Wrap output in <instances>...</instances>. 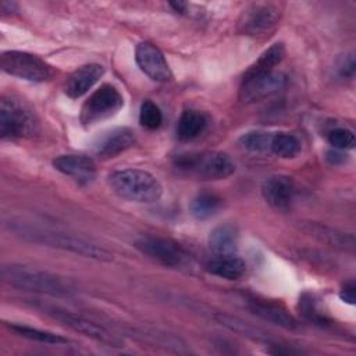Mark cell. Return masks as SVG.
I'll return each instance as SVG.
<instances>
[{"instance_id":"obj_1","label":"cell","mask_w":356,"mask_h":356,"mask_svg":"<svg viewBox=\"0 0 356 356\" xmlns=\"http://www.w3.org/2000/svg\"><path fill=\"white\" fill-rule=\"evenodd\" d=\"M8 229L19 236L24 241L28 242H35L40 245H46L50 248H56L64 252L75 253L88 259L99 260V261H111L113 260V253H110L107 249L89 242L86 239L68 235L65 232L49 229V228H42L36 225H31L22 221H8L7 222Z\"/></svg>"},{"instance_id":"obj_2","label":"cell","mask_w":356,"mask_h":356,"mask_svg":"<svg viewBox=\"0 0 356 356\" xmlns=\"http://www.w3.org/2000/svg\"><path fill=\"white\" fill-rule=\"evenodd\" d=\"M0 274L3 282L21 291H29L57 298H70L75 293L74 285L67 278L31 266L14 263L6 264L1 267Z\"/></svg>"},{"instance_id":"obj_3","label":"cell","mask_w":356,"mask_h":356,"mask_svg":"<svg viewBox=\"0 0 356 356\" xmlns=\"http://www.w3.org/2000/svg\"><path fill=\"white\" fill-rule=\"evenodd\" d=\"M110 188L120 197L136 203H153L163 195V186L149 171L124 168L108 175Z\"/></svg>"},{"instance_id":"obj_4","label":"cell","mask_w":356,"mask_h":356,"mask_svg":"<svg viewBox=\"0 0 356 356\" xmlns=\"http://www.w3.org/2000/svg\"><path fill=\"white\" fill-rule=\"evenodd\" d=\"M174 167L184 175L203 181L224 179L234 174L235 163L224 152H189L177 154Z\"/></svg>"},{"instance_id":"obj_5","label":"cell","mask_w":356,"mask_h":356,"mask_svg":"<svg viewBox=\"0 0 356 356\" xmlns=\"http://www.w3.org/2000/svg\"><path fill=\"white\" fill-rule=\"evenodd\" d=\"M38 132V118L33 110L19 97L3 96L0 100L1 139L31 138Z\"/></svg>"},{"instance_id":"obj_6","label":"cell","mask_w":356,"mask_h":356,"mask_svg":"<svg viewBox=\"0 0 356 356\" xmlns=\"http://www.w3.org/2000/svg\"><path fill=\"white\" fill-rule=\"evenodd\" d=\"M0 67L8 75L35 83L46 82L54 75L51 65L43 58L18 50L3 51L0 56Z\"/></svg>"},{"instance_id":"obj_7","label":"cell","mask_w":356,"mask_h":356,"mask_svg":"<svg viewBox=\"0 0 356 356\" xmlns=\"http://www.w3.org/2000/svg\"><path fill=\"white\" fill-rule=\"evenodd\" d=\"M136 249L153 261L168 268H188L189 253L175 241L159 235H145L135 242Z\"/></svg>"},{"instance_id":"obj_8","label":"cell","mask_w":356,"mask_h":356,"mask_svg":"<svg viewBox=\"0 0 356 356\" xmlns=\"http://www.w3.org/2000/svg\"><path fill=\"white\" fill-rule=\"evenodd\" d=\"M124 104L122 95L111 83H103L82 104L81 122L90 127L114 115Z\"/></svg>"},{"instance_id":"obj_9","label":"cell","mask_w":356,"mask_h":356,"mask_svg":"<svg viewBox=\"0 0 356 356\" xmlns=\"http://www.w3.org/2000/svg\"><path fill=\"white\" fill-rule=\"evenodd\" d=\"M281 17V10L273 3H253L248 6L238 21V31L248 36H263L271 32Z\"/></svg>"},{"instance_id":"obj_10","label":"cell","mask_w":356,"mask_h":356,"mask_svg":"<svg viewBox=\"0 0 356 356\" xmlns=\"http://www.w3.org/2000/svg\"><path fill=\"white\" fill-rule=\"evenodd\" d=\"M50 316L61 321L65 327L74 330L78 334H82L96 342H100L106 346L111 348H121L124 346V342L120 337L113 334L110 330L103 327L102 324H97L92 320H88L79 314H74L65 310H58V309H51L47 312Z\"/></svg>"},{"instance_id":"obj_11","label":"cell","mask_w":356,"mask_h":356,"mask_svg":"<svg viewBox=\"0 0 356 356\" xmlns=\"http://www.w3.org/2000/svg\"><path fill=\"white\" fill-rule=\"evenodd\" d=\"M286 83V76L281 72H266L243 76L239 97L243 103H253L281 90Z\"/></svg>"},{"instance_id":"obj_12","label":"cell","mask_w":356,"mask_h":356,"mask_svg":"<svg viewBox=\"0 0 356 356\" xmlns=\"http://www.w3.org/2000/svg\"><path fill=\"white\" fill-rule=\"evenodd\" d=\"M136 64L152 81L165 83L172 79V72L164 54L152 43L140 42L135 50Z\"/></svg>"},{"instance_id":"obj_13","label":"cell","mask_w":356,"mask_h":356,"mask_svg":"<svg viewBox=\"0 0 356 356\" xmlns=\"http://www.w3.org/2000/svg\"><path fill=\"white\" fill-rule=\"evenodd\" d=\"M261 195L270 207L277 211H285L293 202L295 184L288 175H270L261 184Z\"/></svg>"},{"instance_id":"obj_14","label":"cell","mask_w":356,"mask_h":356,"mask_svg":"<svg viewBox=\"0 0 356 356\" xmlns=\"http://www.w3.org/2000/svg\"><path fill=\"white\" fill-rule=\"evenodd\" d=\"M53 167L79 185H89L96 178L95 161L83 154H63L53 160Z\"/></svg>"},{"instance_id":"obj_15","label":"cell","mask_w":356,"mask_h":356,"mask_svg":"<svg viewBox=\"0 0 356 356\" xmlns=\"http://www.w3.org/2000/svg\"><path fill=\"white\" fill-rule=\"evenodd\" d=\"M104 74L103 65L97 63H90L75 70L67 79L64 85V92L71 99H78L83 96Z\"/></svg>"},{"instance_id":"obj_16","label":"cell","mask_w":356,"mask_h":356,"mask_svg":"<svg viewBox=\"0 0 356 356\" xmlns=\"http://www.w3.org/2000/svg\"><path fill=\"white\" fill-rule=\"evenodd\" d=\"M248 307L257 317H260L271 324H275L281 328H285L289 331H296L300 328V324L298 323V320L289 312H286L284 307H281L275 303L254 299V300L249 302Z\"/></svg>"},{"instance_id":"obj_17","label":"cell","mask_w":356,"mask_h":356,"mask_svg":"<svg viewBox=\"0 0 356 356\" xmlns=\"http://www.w3.org/2000/svg\"><path fill=\"white\" fill-rule=\"evenodd\" d=\"M134 143H135V135L129 128L127 127L115 128L107 132V135H104L100 139V142L96 146V153L103 159L114 157L125 152L127 149H129Z\"/></svg>"},{"instance_id":"obj_18","label":"cell","mask_w":356,"mask_h":356,"mask_svg":"<svg viewBox=\"0 0 356 356\" xmlns=\"http://www.w3.org/2000/svg\"><path fill=\"white\" fill-rule=\"evenodd\" d=\"M206 270L224 280H238L245 274L246 264L235 253L232 254H216L207 264Z\"/></svg>"},{"instance_id":"obj_19","label":"cell","mask_w":356,"mask_h":356,"mask_svg":"<svg viewBox=\"0 0 356 356\" xmlns=\"http://www.w3.org/2000/svg\"><path fill=\"white\" fill-rule=\"evenodd\" d=\"M209 246L216 254H232L238 248V232L234 225L216 227L209 235Z\"/></svg>"},{"instance_id":"obj_20","label":"cell","mask_w":356,"mask_h":356,"mask_svg":"<svg viewBox=\"0 0 356 356\" xmlns=\"http://www.w3.org/2000/svg\"><path fill=\"white\" fill-rule=\"evenodd\" d=\"M206 125L207 120L203 113L197 110H185L178 120L177 136L179 140H192L204 131Z\"/></svg>"},{"instance_id":"obj_21","label":"cell","mask_w":356,"mask_h":356,"mask_svg":"<svg viewBox=\"0 0 356 356\" xmlns=\"http://www.w3.org/2000/svg\"><path fill=\"white\" fill-rule=\"evenodd\" d=\"M306 229L310 235L317 236L318 239L327 242L331 246L339 248L342 250L353 252L355 239H353V235H350V234L339 232L337 229H332V228H328L324 225H318V224H307Z\"/></svg>"},{"instance_id":"obj_22","label":"cell","mask_w":356,"mask_h":356,"mask_svg":"<svg viewBox=\"0 0 356 356\" xmlns=\"http://www.w3.org/2000/svg\"><path fill=\"white\" fill-rule=\"evenodd\" d=\"M285 56V47L282 43H274L261 56L246 70L243 76H252L259 74H266L274 71V67L278 65Z\"/></svg>"},{"instance_id":"obj_23","label":"cell","mask_w":356,"mask_h":356,"mask_svg":"<svg viewBox=\"0 0 356 356\" xmlns=\"http://www.w3.org/2000/svg\"><path fill=\"white\" fill-rule=\"evenodd\" d=\"M221 207V199L210 192H202L196 195L191 204L189 210L191 214L197 220H207L211 216H214Z\"/></svg>"},{"instance_id":"obj_24","label":"cell","mask_w":356,"mask_h":356,"mask_svg":"<svg viewBox=\"0 0 356 356\" xmlns=\"http://www.w3.org/2000/svg\"><path fill=\"white\" fill-rule=\"evenodd\" d=\"M299 139L288 132H278L271 136L270 152L282 159H292L300 153Z\"/></svg>"},{"instance_id":"obj_25","label":"cell","mask_w":356,"mask_h":356,"mask_svg":"<svg viewBox=\"0 0 356 356\" xmlns=\"http://www.w3.org/2000/svg\"><path fill=\"white\" fill-rule=\"evenodd\" d=\"M10 328L17 332L18 335L26 338V339H31V341H36V342H42V343H49V345H64V343H68V339L58 335V334H54V332H50V331H43V330H39V328H32V327H28V325H21V324H11Z\"/></svg>"},{"instance_id":"obj_26","label":"cell","mask_w":356,"mask_h":356,"mask_svg":"<svg viewBox=\"0 0 356 356\" xmlns=\"http://www.w3.org/2000/svg\"><path fill=\"white\" fill-rule=\"evenodd\" d=\"M271 136H273V134H268V132L252 131V132H248V134L242 135L239 142L249 152L264 153V152H270Z\"/></svg>"},{"instance_id":"obj_27","label":"cell","mask_w":356,"mask_h":356,"mask_svg":"<svg viewBox=\"0 0 356 356\" xmlns=\"http://www.w3.org/2000/svg\"><path fill=\"white\" fill-rule=\"evenodd\" d=\"M216 320H217L221 325H224V327H227V328H229V330H232V331H235V332H239V334H242V335H246V337L260 338V337L264 335L261 330H259V328H256V327H253V325H250V324L242 321V320L238 318V317H232V316H227V314L218 313V314H216Z\"/></svg>"},{"instance_id":"obj_28","label":"cell","mask_w":356,"mask_h":356,"mask_svg":"<svg viewBox=\"0 0 356 356\" xmlns=\"http://www.w3.org/2000/svg\"><path fill=\"white\" fill-rule=\"evenodd\" d=\"M139 122L147 129H157L163 122L160 107L152 100H145L139 110Z\"/></svg>"},{"instance_id":"obj_29","label":"cell","mask_w":356,"mask_h":356,"mask_svg":"<svg viewBox=\"0 0 356 356\" xmlns=\"http://www.w3.org/2000/svg\"><path fill=\"white\" fill-rule=\"evenodd\" d=\"M328 142L339 150H350L355 147L356 143L353 132L346 128H337L331 131L328 135Z\"/></svg>"},{"instance_id":"obj_30","label":"cell","mask_w":356,"mask_h":356,"mask_svg":"<svg viewBox=\"0 0 356 356\" xmlns=\"http://www.w3.org/2000/svg\"><path fill=\"white\" fill-rule=\"evenodd\" d=\"M338 72L342 78H352L355 75V56L353 53L345 56L338 67Z\"/></svg>"},{"instance_id":"obj_31","label":"cell","mask_w":356,"mask_h":356,"mask_svg":"<svg viewBox=\"0 0 356 356\" xmlns=\"http://www.w3.org/2000/svg\"><path fill=\"white\" fill-rule=\"evenodd\" d=\"M339 298L345 302V303H349V305H355V300H356V285L353 281H348L341 292H339Z\"/></svg>"},{"instance_id":"obj_32","label":"cell","mask_w":356,"mask_h":356,"mask_svg":"<svg viewBox=\"0 0 356 356\" xmlns=\"http://www.w3.org/2000/svg\"><path fill=\"white\" fill-rule=\"evenodd\" d=\"M18 10V6L17 3L14 1H7V0H3L0 3V11H1V15H7V14H13Z\"/></svg>"},{"instance_id":"obj_33","label":"cell","mask_w":356,"mask_h":356,"mask_svg":"<svg viewBox=\"0 0 356 356\" xmlns=\"http://www.w3.org/2000/svg\"><path fill=\"white\" fill-rule=\"evenodd\" d=\"M168 4L177 13H184L186 10V7H188V4L185 1H170Z\"/></svg>"}]
</instances>
